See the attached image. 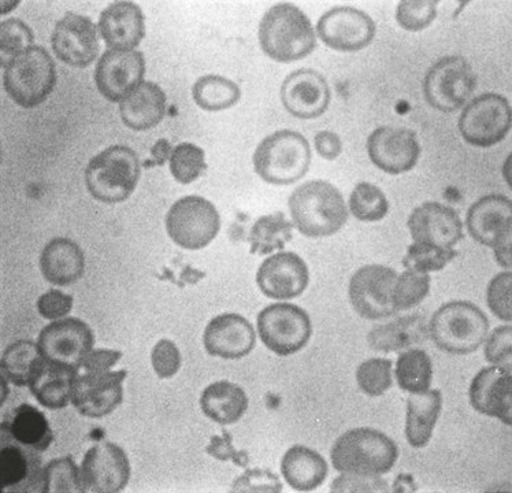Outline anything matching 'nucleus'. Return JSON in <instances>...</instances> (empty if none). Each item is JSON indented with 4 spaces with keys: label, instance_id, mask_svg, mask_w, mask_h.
Masks as SVG:
<instances>
[{
    "label": "nucleus",
    "instance_id": "09e8293b",
    "mask_svg": "<svg viewBox=\"0 0 512 493\" xmlns=\"http://www.w3.org/2000/svg\"><path fill=\"white\" fill-rule=\"evenodd\" d=\"M486 302L492 313L502 321L512 320V274L503 272L493 277L486 289Z\"/></svg>",
    "mask_w": 512,
    "mask_h": 493
},
{
    "label": "nucleus",
    "instance_id": "9b49d317",
    "mask_svg": "<svg viewBox=\"0 0 512 493\" xmlns=\"http://www.w3.org/2000/svg\"><path fill=\"white\" fill-rule=\"evenodd\" d=\"M510 102L503 95L482 94L467 103L459 118L463 139L474 147L489 148L502 142L511 131Z\"/></svg>",
    "mask_w": 512,
    "mask_h": 493
},
{
    "label": "nucleus",
    "instance_id": "a18cd8bd",
    "mask_svg": "<svg viewBox=\"0 0 512 493\" xmlns=\"http://www.w3.org/2000/svg\"><path fill=\"white\" fill-rule=\"evenodd\" d=\"M429 291V274L406 270L396 280L393 302L398 311L410 310L418 306L429 295Z\"/></svg>",
    "mask_w": 512,
    "mask_h": 493
},
{
    "label": "nucleus",
    "instance_id": "5fc2aeb1",
    "mask_svg": "<svg viewBox=\"0 0 512 493\" xmlns=\"http://www.w3.org/2000/svg\"><path fill=\"white\" fill-rule=\"evenodd\" d=\"M37 311L48 321L61 320L73 309V298L58 289H50L37 300Z\"/></svg>",
    "mask_w": 512,
    "mask_h": 493
},
{
    "label": "nucleus",
    "instance_id": "f3484780",
    "mask_svg": "<svg viewBox=\"0 0 512 493\" xmlns=\"http://www.w3.org/2000/svg\"><path fill=\"white\" fill-rule=\"evenodd\" d=\"M146 59L140 51L107 50L95 69L100 94L110 102H122L143 83Z\"/></svg>",
    "mask_w": 512,
    "mask_h": 493
},
{
    "label": "nucleus",
    "instance_id": "603ef678",
    "mask_svg": "<svg viewBox=\"0 0 512 493\" xmlns=\"http://www.w3.org/2000/svg\"><path fill=\"white\" fill-rule=\"evenodd\" d=\"M151 362L159 378H172L181 368V354L176 344L168 339L159 340L152 348Z\"/></svg>",
    "mask_w": 512,
    "mask_h": 493
},
{
    "label": "nucleus",
    "instance_id": "20e7f679",
    "mask_svg": "<svg viewBox=\"0 0 512 493\" xmlns=\"http://www.w3.org/2000/svg\"><path fill=\"white\" fill-rule=\"evenodd\" d=\"M140 174L142 165L132 148L111 146L89 161L85 184L92 198L114 205L135 192Z\"/></svg>",
    "mask_w": 512,
    "mask_h": 493
},
{
    "label": "nucleus",
    "instance_id": "7ed1b4c3",
    "mask_svg": "<svg viewBox=\"0 0 512 493\" xmlns=\"http://www.w3.org/2000/svg\"><path fill=\"white\" fill-rule=\"evenodd\" d=\"M333 467L340 473L382 476L391 472L399 458L395 441L376 429L345 432L330 450Z\"/></svg>",
    "mask_w": 512,
    "mask_h": 493
},
{
    "label": "nucleus",
    "instance_id": "ea45409f",
    "mask_svg": "<svg viewBox=\"0 0 512 493\" xmlns=\"http://www.w3.org/2000/svg\"><path fill=\"white\" fill-rule=\"evenodd\" d=\"M43 493L85 492L80 467L72 457L53 459L43 467Z\"/></svg>",
    "mask_w": 512,
    "mask_h": 493
},
{
    "label": "nucleus",
    "instance_id": "2eb2a0df",
    "mask_svg": "<svg viewBox=\"0 0 512 493\" xmlns=\"http://www.w3.org/2000/svg\"><path fill=\"white\" fill-rule=\"evenodd\" d=\"M80 470L85 492H121L131 478L128 455L124 448L114 443H100L89 448Z\"/></svg>",
    "mask_w": 512,
    "mask_h": 493
},
{
    "label": "nucleus",
    "instance_id": "3c124183",
    "mask_svg": "<svg viewBox=\"0 0 512 493\" xmlns=\"http://www.w3.org/2000/svg\"><path fill=\"white\" fill-rule=\"evenodd\" d=\"M283 483L276 474L265 469H248L233 481L232 492H283Z\"/></svg>",
    "mask_w": 512,
    "mask_h": 493
},
{
    "label": "nucleus",
    "instance_id": "c03bdc74",
    "mask_svg": "<svg viewBox=\"0 0 512 493\" xmlns=\"http://www.w3.org/2000/svg\"><path fill=\"white\" fill-rule=\"evenodd\" d=\"M392 361L384 358H371L356 370V381L363 394L381 396L392 387Z\"/></svg>",
    "mask_w": 512,
    "mask_h": 493
},
{
    "label": "nucleus",
    "instance_id": "e433bc0d",
    "mask_svg": "<svg viewBox=\"0 0 512 493\" xmlns=\"http://www.w3.org/2000/svg\"><path fill=\"white\" fill-rule=\"evenodd\" d=\"M396 378L403 391L410 394L428 392L433 378L432 359L419 348L403 352L396 363Z\"/></svg>",
    "mask_w": 512,
    "mask_h": 493
},
{
    "label": "nucleus",
    "instance_id": "393cba45",
    "mask_svg": "<svg viewBox=\"0 0 512 493\" xmlns=\"http://www.w3.org/2000/svg\"><path fill=\"white\" fill-rule=\"evenodd\" d=\"M470 402L478 413L497 418L503 424L511 426V370L495 365L482 369L471 381Z\"/></svg>",
    "mask_w": 512,
    "mask_h": 493
},
{
    "label": "nucleus",
    "instance_id": "c85d7f7f",
    "mask_svg": "<svg viewBox=\"0 0 512 493\" xmlns=\"http://www.w3.org/2000/svg\"><path fill=\"white\" fill-rule=\"evenodd\" d=\"M40 269L48 283L68 287L84 276V252L68 237H55L43 248Z\"/></svg>",
    "mask_w": 512,
    "mask_h": 493
},
{
    "label": "nucleus",
    "instance_id": "aec40b11",
    "mask_svg": "<svg viewBox=\"0 0 512 493\" xmlns=\"http://www.w3.org/2000/svg\"><path fill=\"white\" fill-rule=\"evenodd\" d=\"M309 283V268L295 252H280L265 259L256 273V284L262 294L270 299L298 298Z\"/></svg>",
    "mask_w": 512,
    "mask_h": 493
},
{
    "label": "nucleus",
    "instance_id": "bb28decb",
    "mask_svg": "<svg viewBox=\"0 0 512 493\" xmlns=\"http://www.w3.org/2000/svg\"><path fill=\"white\" fill-rule=\"evenodd\" d=\"M79 374L80 370L42 355L33 366L28 387L37 402L46 409H65L72 403L73 385Z\"/></svg>",
    "mask_w": 512,
    "mask_h": 493
},
{
    "label": "nucleus",
    "instance_id": "dca6fc26",
    "mask_svg": "<svg viewBox=\"0 0 512 493\" xmlns=\"http://www.w3.org/2000/svg\"><path fill=\"white\" fill-rule=\"evenodd\" d=\"M126 376V370L79 374L73 385V406L84 417H106L124 400Z\"/></svg>",
    "mask_w": 512,
    "mask_h": 493
},
{
    "label": "nucleus",
    "instance_id": "052dcab7",
    "mask_svg": "<svg viewBox=\"0 0 512 493\" xmlns=\"http://www.w3.org/2000/svg\"><path fill=\"white\" fill-rule=\"evenodd\" d=\"M495 259L504 269H511V244L495 248Z\"/></svg>",
    "mask_w": 512,
    "mask_h": 493
},
{
    "label": "nucleus",
    "instance_id": "37998d69",
    "mask_svg": "<svg viewBox=\"0 0 512 493\" xmlns=\"http://www.w3.org/2000/svg\"><path fill=\"white\" fill-rule=\"evenodd\" d=\"M170 172L180 184H191L207 169L202 148L192 143H181L173 148L169 158Z\"/></svg>",
    "mask_w": 512,
    "mask_h": 493
},
{
    "label": "nucleus",
    "instance_id": "9d476101",
    "mask_svg": "<svg viewBox=\"0 0 512 493\" xmlns=\"http://www.w3.org/2000/svg\"><path fill=\"white\" fill-rule=\"evenodd\" d=\"M476 88V73L463 57L441 58L429 69L424 81L429 105L444 113H454L465 106Z\"/></svg>",
    "mask_w": 512,
    "mask_h": 493
},
{
    "label": "nucleus",
    "instance_id": "7c9ffc66",
    "mask_svg": "<svg viewBox=\"0 0 512 493\" xmlns=\"http://www.w3.org/2000/svg\"><path fill=\"white\" fill-rule=\"evenodd\" d=\"M2 429L3 435L37 452L46 451L54 440L53 429L46 415L31 404H21L11 411L3 421Z\"/></svg>",
    "mask_w": 512,
    "mask_h": 493
},
{
    "label": "nucleus",
    "instance_id": "c756f323",
    "mask_svg": "<svg viewBox=\"0 0 512 493\" xmlns=\"http://www.w3.org/2000/svg\"><path fill=\"white\" fill-rule=\"evenodd\" d=\"M166 94L158 84L143 81L120 105L122 122L132 131L155 128L166 116Z\"/></svg>",
    "mask_w": 512,
    "mask_h": 493
},
{
    "label": "nucleus",
    "instance_id": "5701e85b",
    "mask_svg": "<svg viewBox=\"0 0 512 493\" xmlns=\"http://www.w3.org/2000/svg\"><path fill=\"white\" fill-rule=\"evenodd\" d=\"M414 242L454 248L463 239V222L458 211L437 202H426L408 218Z\"/></svg>",
    "mask_w": 512,
    "mask_h": 493
},
{
    "label": "nucleus",
    "instance_id": "de8ad7c7",
    "mask_svg": "<svg viewBox=\"0 0 512 493\" xmlns=\"http://www.w3.org/2000/svg\"><path fill=\"white\" fill-rule=\"evenodd\" d=\"M33 33L24 21L9 18L0 24V50L3 55L16 57L22 51L33 47Z\"/></svg>",
    "mask_w": 512,
    "mask_h": 493
},
{
    "label": "nucleus",
    "instance_id": "4d7b16f0",
    "mask_svg": "<svg viewBox=\"0 0 512 493\" xmlns=\"http://www.w3.org/2000/svg\"><path fill=\"white\" fill-rule=\"evenodd\" d=\"M121 357L122 354L120 351L98 348V350L89 352L84 359L83 365H81V369H83L85 373L107 372V370L113 368L114 365H117Z\"/></svg>",
    "mask_w": 512,
    "mask_h": 493
},
{
    "label": "nucleus",
    "instance_id": "49530a36",
    "mask_svg": "<svg viewBox=\"0 0 512 493\" xmlns=\"http://www.w3.org/2000/svg\"><path fill=\"white\" fill-rule=\"evenodd\" d=\"M437 5L432 0H406L396 9V20L406 31H424L437 17Z\"/></svg>",
    "mask_w": 512,
    "mask_h": 493
},
{
    "label": "nucleus",
    "instance_id": "423d86ee",
    "mask_svg": "<svg viewBox=\"0 0 512 493\" xmlns=\"http://www.w3.org/2000/svg\"><path fill=\"white\" fill-rule=\"evenodd\" d=\"M57 68L46 48L33 46L10 58L3 73V87L18 106L42 105L57 85Z\"/></svg>",
    "mask_w": 512,
    "mask_h": 493
},
{
    "label": "nucleus",
    "instance_id": "412c9836",
    "mask_svg": "<svg viewBox=\"0 0 512 493\" xmlns=\"http://www.w3.org/2000/svg\"><path fill=\"white\" fill-rule=\"evenodd\" d=\"M330 88L321 73L313 69L295 70L284 80L281 100L285 110L300 120L321 117L330 105Z\"/></svg>",
    "mask_w": 512,
    "mask_h": 493
},
{
    "label": "nucleus",
    "instance_id": "2f4dec72",
    "mask_svg": "<svg viewBox=\"0 0 512 493\" xmlns=\"http://www.w3.org/2000/svg\"><path fill=\"white\" fill-rule=\"evenodd\" d=\"M328 463L309 447L293 446L281 461V473L289 487L299 492L314 491L328 477Z\"/></svg>",
    "mask_w": 512,
    "mask_h": 493
},
{
    "label": "nucleus",
    "instance_id": "680f3d73",
    "mask_svg": "<svg viewBox=\"0 0 512 493\" xmlns=\"http://www.w3.org/2000/svg\"><path fill=\"white\" fill-rule=\"evenodd\" d=\"M410 487L417 491V488H415L413 484V478H411V476H399L395 485H393V488H395L393 491L403 492V488H407V491H410Z\"/></svg>",
    "mask_w": 512,
    "mask_h": 493
},
{
    "label": "nucleus",
    "instance_id": "6ab92c4d",
    "mask_svg": "<svg viewBox=\"0 0 512 493\" xmlns=\"http://www.w3.org/2000/svg\"><path fill=\"white\" fill-rule=\"evenodd\" d=\"M367 154L382 172L402 174L415 168L421 146L417 135L410 129L381 126L367 139Z\"/></svg>",
    "mask_w": 512,
    "mask_h": 493
},
{
    "label": "nucleus",
    "instance_id": "58836bf2",
    "mask_svg": "<svg viewBox=\"0 0 512 493\" xmlns=\"http://www.w3.org/2000/svg\"><path fill=\"white\" fill-rule=\"evenodd\" d=\"M42 357L39 346L31 340H20L10 344L3 351L2 376L17 387H28L33 366L37 359Z\"/></svg>",
    "mask_w": 512,
    "mask_h": 493
},
{
    "label": "nucleus",
    "instance_id": "6e6d98bb",
    "mask_svg": "<svg viewBox=\"0 0 512 493\" xmlns=\"http://www.w3.org/2000/svg\"><path fill=\"white\" fill-rule=\"evenodd\" d=\"M233 437L228 431L222 432L221 436L211 437L209 446L206 447L207 454L222 462H233L239 467H247L250 457L246 451H237L233 447Z\"/></svg>",
    "mask_w": 512,
    "mask_h": 493
},
{
    "label": "nucleus",
    "instance_id": "8fccbe9b",
    "mask_svg": "<svg viewBox=\"0 0 512 493\" xmlns=\"http://www.w3.org/2000/svg\"><path fill=\"white\" fill-rule=\"evenodd\" d=\"M512 328L510 325L499 326L486 339L485 359L492 365L511 370Z\"/></svg>",
    "mask_w": 512,
    "mask_h": 493
},
{
    "label": "nucleus",
    "instance_id": "f704fd0d",
    "mask_svg": "<svg viewBox=\"0 0 512 493\" xmlns=\"http://www.w3.org/2000/svg\"><path fill=\"white\" fill-rule=\"evenodd\" d=\"M428 336L429 328L425 317L411 315L376 326L367 336V343L376 351L395 352L424 343Z\"/></svg>",
    "mask_w": 512,
    "mask_h": 493
},
{
    "label": "nucleus",
    "instance_id": "39448f33",
    "mask_svg": "<svg viewBox=\"0 0 512 493\" xmlns=\"http://www.w3.org/2000/svg\"><path fill=\"white\" fill-rule=\"evenodd\" d=\"M488 332L489 320L484 311L465 300L445 303L433 314L429 324V335L434 344L454 355L477 351Z\"/></svg>",
    "mask_w": 512,
    "mask_h": 493
},
{
    "label": "nucleus",
    "instance_id": "a19ab883",
    "mask_svg": "<svg viewBox=\"0 0 512 493\" xmlns=\"http://www.w3.org/2000/svg\"><path fill=\"white\" fill-rule=\"evenodd\" d=\"M458 257L454 248H443L428 243H413L403 259L404 268L418 273L440 272Z\"/></svg>",
    "mask_w": 512,
    "mask_h": 493
},
{
    "label": "nucleus",
    "instance_id": "bf43d9fd",
    "mask_svg": "<svg viewBox=\"0 0 512 493\" xmlns=\"http://www.w3.org/2000/svg\"><path fill=\"white\" fill-rule=\"evenodd\" d=\"M170 151H172V146H170L168 140H158L151 148V161L144 163V166L151 168V166L165 165V162L169 159Z\"/></svg>",
    "mask_w": 512,
    "mask_h": 493
},
{
    "label": "nucleus",
    "instance_id": "72a5a7b5",
    "mask_svg": "<svg viewBox=\"0 0 512 493\" xmlns=\"http://www.w3.org/2000/svg\"><path fill=\"white\" fill-rule=\"evenodd\" d=\"M200 407L210 420L232 425L241 420L248 409L246 391L230 381H217L204 389Z\"/></svg>",
    "mask_w": 512,
    "mask_h": 493
},
{
    "label": "nucleus",
    "instance_id": "4468645a",
    "mask_svg": "<svg viewBox=\"0 0 512 493\" xmlns=\"http://www.w3.org/2000/svg\"><path fill=\"white\" fill-rule=\"evenodd\" d=\"M318 36L332 50L354 53L369 46L376 36V24L365 11L340 6L319 18Z\"/></svg>",
    "mask_w": 512,
    "mask_h": 493
},
{
    "label": "nucleus",
    "instance_id": "f03ea898",
    "mask_svg": "<svg viewBox=\"0 0 512 493\" xmlns=\"http://www.w3.org/2000/svg\"><path fill=\"white\" fill-rule=\"evenodd\" d=\"M293 224L307 237H329L348 221L343 195L328 181L314 180L300 185L288 200Z\"/></svg>",
    "mask_w": 512,
    "mask_h": 493
},
{
    "label": "nucleus",
    "instance_id": "a878e982",
    "mask_svg": "<svg viewBox=\"0 0 512 493\" xmlns=\"http://www.w3.org/2000/svg\"><path fill=\"white\" fill-rule=\"evenodd\" d=\"M98 28L111 50L133 51L146 36V18L136 3L115 2L100 14Z\"/></svg>",
    "mask_w": 512,
    "mask_h": 493
},
{
    "label": "nucleus",
    "instance_id": "cd10ccee",
    "mask_svg": "<svg viewBox=\"0 0 512 493\" xmlns=\"http://www.w3.org/2000/svg\"><path fill=\"white\" fill-rule=\"evenodd\" d=\"M36 452L21 444H3L0 451L2 492H42L43 467Z\"/></svg>",
    "mask_w": 512,
    "mask_h": 493
},
{
    "label": "nucleus",
    "instance_id": "f8f14e48",
    "mask_svg": "<svg viewBox=\"0 0 512 493\" xmlns=\"http://www.w3.org/2000/svg\"><path fill=\"white\" fill-rule=\"evenodd\" d=\"M398 273L382 265L359 269L350 281L351 305L365 320L377 321L398 313L393 302Z\"/></svg>",
    "mask_w": 512,
    "mask_h": 493
},
{
    "label": "nucleus",
    "instance_id": "ddd939ff",
    "mask_svg": "<svg viewBox=\"0 0 512 493\" xmlns=\"http://www.w3.org/2000/svg\"><path fill=\"white\" fill-rule=\"evenodd\" d=\"M37 346L44 358L80 370L85 357L94 350L95 336L79 318H65L48 324L40 332Z\"/></svg>",
    "mask_w": 512,
    "mask_h": 493
},
{
    "label": "nucleus",
    "instance_id": "1a4fd4ad",
    "mask_svg": "<svg viewBox=\"0 0 512 493\" xmlns=\"http://www.w3.org/2000/svg\"><path fill=\"white\" fill-rule=\"evenodd\" d=\"M263 344L278 357H289L307 346L313 335L310 315L291 303H274L258 315Z\"/></svg>",
    "mask_w": 512,
    "mask_h": 493
},
{
    "label": "nucleus",
    "instance_id": "79ce46f5",
    "mask_svg": "<svg viewBox=\"0 0 512 493\" xmlns=\"http://www.w3.org/2000/svg\"><path fill=\"white\" fill-rule=\"evenodd\" d=\"M350 209L359 221L376 222L387 217L389 202L377 185L361 183L352 191Z\"/></svg>",
    "mask_w": 512,
    "mask_h": 493
},
{
    "label": "nucleus",
    "instance_id": "864d4df0",
    "mask_svg": "<svg viewBox=\"0 0 512 493\" xmlns=\"http://www.w3.org/2000/svg\"><path fill=\"white\" fill-rule=\"evenodd\" d=\"M389 485L380 476L343 474L330 485V492H388Z\"/></svg>",
    "mask_w": 512,
    "mask_h": 493
},
{
    "label": "nucleus",
    "instance_id": "473e14b6",
    "mask_svg": "<svg viewBox=\"0 0 512 493\" xmlns=\"http://www.w3.org/2000/svg\"><path fill=\"white\" fill-rule=\"evenodd\" d=\"M443 409L439 389L413 394L407 399L406 437L414 448H424L432 440L434 428Z\"/></svg>",
    "mask_w": 512,
    "mask_h": 493
},
{
    "label": "nucleus",
    "instance_id": "b1692460",
    "mask_svg": "<svg viewBox=\"0 0 512 493\" xmlns=\"http://www.w3.org/2000/svg\"><path fill=\"white\" fill-rule=\"evenodd\" d=\"M203 343L211 357L241 359L255 348V329L243 315H217L206 326Z\"/></svg>",
    "mask_w": 512,
    "mask_h": 493
},
{
    "label": "nucleus",
    "instance_id": "13d9d810",
    "mask_svg": "<svg viewBox=\"0 0 512 493\" xmlns=\"http://www.w3.org/2000/svg\"><path fill=\"white\" fill-rule=\"evenodd\" d=\"M314 144L318 154L322 158L328 159V161L339 158L341 151H343V143H341L339 135L329 131L317 133Z\"/></svg>",
    "mask_w": 512,
    "mask_h": 493
},
{
    "label": "nucleus",
    "instance_id": "4c0bfd02",
    "mask_svg": "<svg viewBox=\"0 0 512 493\" xmlns=\"http://www.w3.org/2000/svg\"><path fill=\"white\" fill-rule=\"evenodd\" d=\"M196 105L206 111H222L235 106L240 100L239 85L222 76L200 77L192 88Z\"/></svg>",
    "mask_w": 512,
    "mask_h": 493
},
{
    "label": "nucleus",
    "instance_id": "c9c22d12",
    "mask_svg": "<svg viewBox=\"0 0 512 493\" xmlns=\"http://www.w3.org/2000/svg\"><path fill=\"white\" fill-rule=\"evenodd\" d=\"M292 229V222H289L281 211L259 218L252 225L248 237L251 254L267 255L276 250H283L285 244L292 240Z\"/></svg>",
    "mask_w": 512,
    "mask_h": 493
},
{
    "label": "nucleus",
    "instance_id": "a211bd4d",
    "mask_svg": "<svg viewBox=\"0 0 512 493\" xmlns=\"http://www.w3.org/2000/svg\"><path fill=\"white\" fill-rule=\"evenodd\" d=\"M51 46L59 61L73 68H87L98 58V28L91 18L68 13L55 25Z\"/></svg>",
    "mask_w": 512,
    "mask_h": 493
},
{
    "label": "nucleus",
    "instance_id": "0eeeda50",
    "mask_svg": "<svg viewBox=\"0 0 512 493\" xmlns=\"http://www.w3.org/2000/svg\"><path fill=\"white\" fill-rule=\"evenodd\" d=\"M311 157L313 155L306 137L284 129L259 143L254 153V168L266 183L289 185L306 176Z\"/></svg>",
    "mask_w": 512,
    "mask_h": 493
},
{
    "label": "nucleus",
    "instance_id": "6e6552de",
    "mask_svg": "<svg viewBox=\"0 0 512 493\" xmlns=\"http://www.w3.org/2000/svg\"><path fill=\"white\" fill-rule=\"evenodd\" d=\"M221 229V217L210 200L191 195L177 200L166 214V232L185 250L209 246Z\"/></svg>",
    "mask_w": 512,
    "mask_h": 493
},
{
    "label": "nucleus",
    "instance_id": "f257e3e1",
    "mask_svg": "<svg viewBox=\"0 0 512 493\" xmlns=\"http://www.w3.org/2000/svg\"><path fill=\"white\" fill-rule=\"evenodd\" d=\"M258 36L263 53L281 63L300 61L317 47L310 18L291 3L270 7L259 24Z\"/></svg>",
    "mask_w": 512,
    "mask_h": 493
},
{
    "label": "nucleus",
    "instance_id": "4be33fe9",
    "mask_svg": "<svg viewBox=\"0 0 512 493\" xmlns=\"http://www.w3.org/2000/svg\"><path fill=\"white\" fill-rule=\"evenodd\" d=\"M467 229L482 246L495 248L511 244L512 200L504 195H488L467 211Z\"/></svg>",
    "mask_w": 512,
    "mask_h": 493
}]
</instances>
